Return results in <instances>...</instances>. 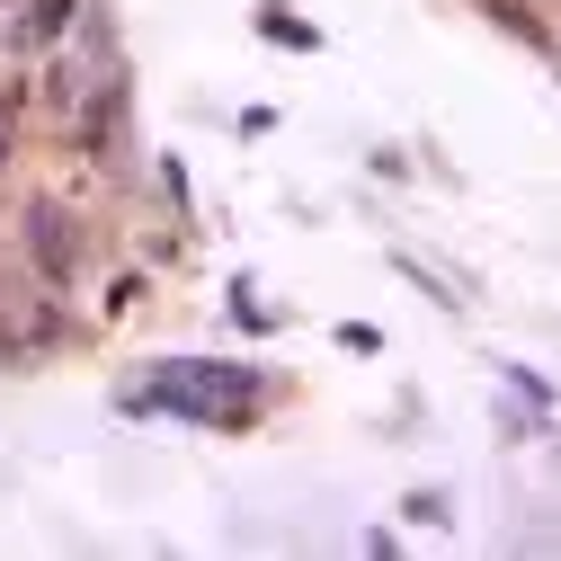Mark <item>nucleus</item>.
<instances>
[{
  "instance_id": "7",
  "label": "nucleus",
  "mask_w": 561,
  "mask_h": 561,
  "mask_svg": "<svg viewBox=\"0 0 561 561\" xmlns=\"http://www.w3.org/2000/svg\"><path fill=\"white\" fill-rule=\"evenodd\" d=\"M0 170H10V116H0Z\"/></svg>"
},
{
  "instance_id": "2",
  "label": "nucleus",
  "mask_w": 561,
  "mask_h": 561,
  "mask_svg": "<svg viewBox=\"0 0 561 561\" xmlns=\"http://www.w3.org/2000/svg\"><path fill=\"white\" fill-rule=\"evenodd\" d=\"M19 232H27V259H36V276H45V286L62 295V286H72V276H81V224L62 215L54 196H27Z\"/></svg>"
},
{
  "instance_id": "5",
  "label": "nucleus",
  "mask_w": 561,
  "mask_h": 561,
  "mask_svg": "<svg viewBox=\"0 0 561 561\" xmlns=\"http://www.w3.org/2000/svg\"><path fill=\"white\" fill-rule=\"evenodd\" d=\"M259 36H276V45H321L304 19H286V10H259Z\"/></svg>"
},
{
  "instance_id": "6",
  "label": "nucleus",
  "mask_w": 561,
  "mask_h": 561,
  "mask_svg": "<svg viewBox=\"0 0 561 561\" xmlns=\"http://www.w3.org/2000/svg\"><path fill=\"white\" fill-rule=\"evenodd\" d=\"M401 517H410V526H446V490H410Z\"/></svg>"
},
{
  "instance_id": "1",
  "label": "nucleus",
  "mask_w": 561,
  "mask_h": 561,
  "mask_svg": "<svg viewBox=\"0 0 561 561\" xmlns=\"http://www.w3.org/2000/svg\"><path fill=\"white\" fill-rule=\"evenodd\" d=\"M125 410H170V419H187V428L241 437L267 410V375L241 366V357H161V375L144 392H125Z\"/></svg>"
},
{
  "instance_id": "4",
  "label": "nucleus",
  "mask_w": 561,
  "mask_h": 561,
  "mask_svg": "<svg viewBox=\"0 0 561 561\" xmlns=\"http://www.w3.org/2000/svg\"><path fill=\"white\" fill-rule=\"evenodd\" d=\"M490 27H508V36H517V45H535V54L552 45V36H543V19L526 10V0H490Z\"/></svg>"
},
{
  "instance_id": "3",
  "label": "nucleus",
  "mask_w": 561,
  "mask_h": 561,
  "mask_svg": "<svg viewBox=\"0 0 561 561\" xmlns=\"http://www.w3.org/2000/svg\"><path fill=\"white\" fill-rule=\"evenodd\" d=\"M81 10H90V0H27V19H19V36H27V45H62V36L81 27Z\"/></svg>"
}]
</instances>
